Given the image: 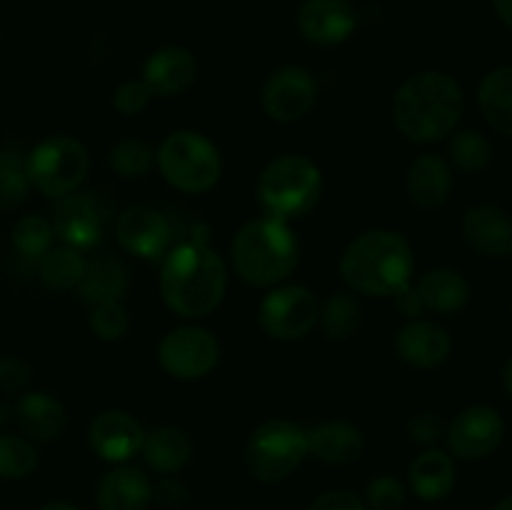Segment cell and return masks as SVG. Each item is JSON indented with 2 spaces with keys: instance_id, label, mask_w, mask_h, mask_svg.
<instances>
[{
  "instance_id": "1",
  "label": "cell",
  "mask_w": 512,
  "mask_h": 510,
  "mask_svg": "<svg viewBox=\"0 0 512 510\" xmlns=\"http://www.w3.org/2000/svg\"><path fill=\"white\" fill-rule=\"evenodd\" d=\"M228 290V268L205 238H188L170 245L160 263V295L180 318H205Z\"/></svg>"
},
{
  "instance_id": "2",
  "label": "cell",
  "mask_w": 512,
  "mask_h": 510,
  "mask_svg": "<svg viewBox=\"0 0 512 510\" xmlns=\"http://www.w3.org/2000/svg\"><path fill=\"white\" fill-rule=\"evenodd\" d=\"M465 115L463 85L443 70L410 75L393 95V123L405 140L433 145L448 140Z\"/></svg>"
},
{
  "instance_id": "3",
  "label": "cell",
  "mask_w": 512,
  "mask_h": 510,
  "mask_svg": "<svg viewBox=\"0 0 512 510\" xmlns=\"http://www.w3.org/2000/svg\"><path fill=\"white\" fill-rule=\"evenodd\" d=\"M415 270L413 245L398 230H365L340 255V275L353 293L393 298Z\"/></svg>"
},
{
  "instance_id": "4",
  "label": "cell",
  "mask_w": 512,
  "mask_h": 510,
  "mask_svg": "<svg viewBox=\"0 0 512 510\" xmlns=\"http://www.w3.org/2000/svg\"><path fill=\"white\" fill-rule=\"evenodd\" d=\"M230 260L243 283L275 288L298 268L300 243L285 220L253 218L243 223L230 243Z\"/></svg>"
},
{
  "instance_id": "5",
  "label": "cell",
  "mask_w": 512,
  "mask_h": 510,
  "mask_svg": "<svg viewBox=\"0 0 512 510\" xmlns=\"http://www.w3.org/2000/svg\"><path fill=\"white\" fill-rule=\"evenodd\" d=\"M323 195V173L305 155H280L270 160L255 185V198L268 218L290 223L308 215Z\"/></svg>"
},
{
  "instance_id": "6",
  "label": "cell",
  "mask_w": 512,
  "mask_h": 510,
  "mask_svg": "<svg viewBox=\"0 0 512 510\" xmlns=\"http://www.w3.org/2000/svg\"><path fill=\"white\" fill-rule=\"evenodd\" d=\"M155 165L165 183L190 195L213 190L223 173L220 150L195 130H173L155 150Z\"/></svg>"
},
{
  "instance_id": "7",
  "label": "cell",
  "mask_w": 512,
  "mask_h": 510,
  "mask_svg": "<svg viewBox=\"0 0 512 510\" xmlns=\"http://www.w3.org/2000/svg\"><path fill=\"white\" fill-rule=\"evenodd\" d=\"M308 455V430L285 418L260 423L245 443V465L260 483H280L290 478Z\"/></svg>"
},
{
  "instance_id": "8",
  "label": "cell",
  "mask_w": 512,
  "mask_h": 510,
  "mask_svg": "<svg viewBox=\"0 0 512 510\" xmlns=\"http://www.w3.org/2000/svg\"><path fill=\"white\" fill-rule=\"evenodd\" d=\"M88 170V150L70 135H50L25 155V175L30 188L50 200L80 190Z\"/></svg>"
},
{
  "instance_id": "9",
  "label": "cell",
  "mask_w": 512,
  "mask_h": 510,
  "mask_svg": "<svg viewBox=\"0 0 512 510\" xmlns=\"http://www.w3.org/2000/svg\"><path fill=\"white\" fill-rule=\"evenodd\" d=\"M110 215L113 210H110L108 198L95 190H75V193L53 200L50 223H53L55 238L60 243L83 253L103 240L110 225Z\"/></svg>"
},
{
  "instance_id": "10",
  "label": "cell",
  "mask_w": 512,
  "mask_h": 510,
  "mask_svg": "<svg viewBox=\"0 0 512 510\" xmlns=\"http://www.w3.org/2000/svg\"><path fill=\"white\" fill-rule=\"evenodd\" d=\"M320 303L305 285H275L258 305V325L273 340H300L318 325Z\"/></svg>"
},
{
  "instance_id": "11",
  "label": "cell",
  "mask_w": 512,
  "mask_h": 510,
  "mask_svg": "<svg viewBox=\"0 0 512 510\" xmlns=\"http://www.w3.org/2000/svg\"><path fill=\"white\" fill-rule=\"evenodd\" d=\"M220 343L210 330L198 325H180L163 335L158 345L160 368L175 380H200L215 370Z\"/></svg>"
},
{
  "instance_id": "12",
  "label": "cell",
  "mask_w": 512,
  "mask_h": 510,
  "mask_svg": "<svg viewBox=\"0 0 512 510\" xmlns=\"http://www.w3.org/2000/svg\"><path fill=\"white\" fill-rule=\"evenodd\" d=\"M443 438L455 460L490 458L505 440V420L493 405H468L445 425Z\"/></svg>"
},
{
  "instance_id": "13",
  "label": "cell",
  "mask_w": 512,
  "mask_h": 510,
  "mask_svg": "<svg viewBox=\"0 0 512 510\" xmlns=\"http://www.w3.org/2000/svg\"><path fill=\"white\" fill-rule=\"evenodd\" d=\"M260 103L275 123H298L318 103V80L303 65H283L265 80Z\"/></svg>"
},
{
  "instance_id": "14",
  "label": "cell",
  "mask_w": 512,
  "mask_h": 510,
  "mask_svg": "<svg viewBox=\"0 0 512 510\" xmlns=\"http://www.w3.org/2000/svg\"><path fill=\"white\" fill-rule=\"evenodd\" d=\"M115 240L135 258L163 260L173 245V230L160 210L150 205H130L115 220Z\"/></svg>"
},
{
  "instance_id": "15",
  "label": "cell",
  "mask_w": 512,
  "mask_h": 510,
  "mask_svg": "<svg viewBox=\"0 0 512 510\" xmlns=\"http://www.w3.org/2000/svg\"><path fill=\"white\" fill-rule=\"evenodd\" d=\"M295 23L308 43L333 48L355 33L358 10L350 0H303Z\"/></svg>"
},
{
  "instance_id": "16",
  "label": "cell",
  "mask_w": 512,
  "mask_h": 510,
  "mask_svg": "<svg viewBox=\"0 0 512 510\" xmlns=\"http://www.w3.org/2000/svg\"><path fill=\"white\" fill-rule=\"evenodd\" d=\"M145 440L143 425L125 410H105L95 415L88 428V445L108 463H128L140 453Z\"/></svg>"
},
{
  "instance_id": "17",
  "label": "cell",
  "mask_w": 512,
  "mask_h": 510,
  "mask_svg": "<svg viewBox=\"0 0 512 510\" xmlns=\"http://www.w3.org/2000/svg\"><path fill=\"white\" fill-rule=\"evenodd\" d=\"M463 238L483 258H512V215L493 203L473 205L460 220Z\"/></svg>"
},
{
  "instance_id": "18",
  "label": "cell",
  "mask_w": 512,
  "mask_h": 510,
  "mask_svg": "<svg viewBox=\"0 0 512 510\" xmlns=\"http://www.w3.org/2000/svg\"><path fill=\"white\" fill-rule=\"evenodd\" d=\"M453 338L440 323L428 318L408 320L395 335V353L415 370L440 368L450 358Z\"/></svg>"
},
{
  "instance_id": "19",
  "label": "cell",
  "mask_w": 512,
  "mask_h": 510,
  "mask_svg": "<svg viewBox=\"0 0 512 510\" xmlns=\"http://www.w3.org/2000/svg\"><path fill=\"white\" fill-rule=\"evenodd\" d=\"M195 80L198 63L183 45H165L150 53L143 65V83L148 85L153 98H180L193 88Z\"/></svg>"
},
{
  "instance_id": "20",
  "label": "cell",
  "mask_w": 512,
  "mask_h": 510,
  "mask_svg": "<svg viewBox=\"0 0 512 510\" xmlns=\"http://www.w3.org/2000/svg\"><path fill=\"white\" fill-rule=\"evenodd\" d=\"M150 500H153V483L138 465H115L100 475L95 485L98 510H148Z\"/></svg>"
},
{
  "instance_id": "21",
  "label": "cell",
  "mask_w": 512,
  "mask_h": 510,
  "mask_svg": "<svg viewBox=\"0 0 512 510\" xmlns=\"http://www.w3.org/2000/svg\"><path fill=\"white\" fill-rule=\"evenodd\" d=\"M405 190L410 200L423 210H435L448 203L453 193V168L443 155L423 153L408 165Z\"/></svg>"
},
{
  "instance_id": "22",
  "label": "cell",
  "mask_w": 512,
  "mask_h": 510,
  "mask_svg": "<svg viewBox=\"0 0 512 510\" xmlns=\"http://www.w3.org/2000/svg\"><path fill=\"white\" fill-rule=\"evenodd\" d=\"M13 418L18 428L33 440H55L65 430L68 413L55 395L45 390L23 393L13 405Z\"/></svg>"
},
{
  "instance_id": "23",
  "label": "cell",
  "mask_w": 512,
  "mask_h": 510,
  "mask_svg": "<svg viewBox=\"0 0 512 510\" xmlns=\"http://www.w3.org/2000/svg\"><path fill=\"white\" fill-rule=\"evenodd\" d=\"M458 470H455V458L448 450L428 448L410 463L408 485L420 500H443L453 493Z\"/></svg>"
},
{
  "instance_id": "24",
  "label": "cell",
  "mask_w": 512,
  "mask_h": 510,
  "mask_svg": "<svg viewBox=\"0 0 512 510\" xmlns=\"http://www.w3.org/2000/svg\"><path fill=\"white\" fill-rule=\"evenodd\" d=\"M425 313L453 315L470 303V283L455 268H430L415 283Z\"/></svg>"
},
{
  "instance_id": "25",
  "label": "cell",
  "mask_w": 512,
  "mask_h": 510,
  "mask_svg": "<svg viewBox=\"0 0 512 510\" xmlns=\"http://www.w3.org/2000/svg\"><path fill=\"white\" fill-rule=\"evenodd\" d=\"M193 438L178 425H160L145 433L143 453L145 465L160 475H175L193 458Z\"/></svg>"
},
{
  "instance_id": "26",
  "label": "cell",
  "mask_w": 512,
  "mask_h": 510,
  "mask_svg": "<svg viewBox=\"0 0 512 510\" xmlns=\"http://www.w3.org/2000/svg\"><path fill=\"white\" fill-rule=\"evenodd\" d=\"M310 455L328 465H348L358 460L365 450V438L360 428L345 420H330V423L315 425L308 430Z\"/></svg>"
},
{
  "instance_id": "27",
  "label": "cell",
  "mask_w": 512,
  "mask_h": 510,
  "mask_svg": "<svg viewBox=\"0 0 512 510\" xmlns=\"http://www.w3.org/2000/svg\"><path fill=\"white\" fill-rule=\"evenodd\" d=\"M130 285V270L115 255H98L85 260V273L78 283V295L88 305L120 300Z\"/></svg>"
},
{
  "instance_id": "28",
  "label": "cell",
  "mask_w": 512,
  "mask_h": 510,
  "mask_svg": "<svg viewBox=\"0 0 512 510\" xmlns=\"http://www.w3.org/2000/svg\"><path fill=\"white\" fill-rule=\"evenodd\" d=\"M478 108L495 133L512 140V65H498L483 75Z\"/></svg>"
},
{
  "instance_id": "29",
  "label": "cell",
  "mask_w": 512,
  "mask_h": 510,
  "mask_svg": "<svg viewBox=\"0 0 512 510\" xmlns=\"http://www.w3.org/2000/svg\"><path fill=\"white\" fill-rule=\"evenodd\" d=\"M83 273H85L83 253L70 248V245L50 248L48 253L38 258L40 283H43L48 290H55V293H65V290L78 288Z\"/></svg>"
},
{
  "instance_id": "30",
  "label": "cell",
  "mask_w": 512,
  "mask_h": 510,
  "mask_svg": "<svg viewBox=\"0 0 512 510\" xmlns=\"http://www.w3.org/2000/svg\"><path fill=\"white\" fill-rule=\"evenodd\" d=\"M450 168L460 173L478 175L490 168L493 163V143L488 135L478 128H458L448 138Z\"/></svg>"
},
{
  "instance_id": "31",
  "label": "cell",
  "mask_w": 512,
  "mask_h": 510,
  "mask_svg": "<svg viewBox=\"0 0 512 510\" xmlns=\"http://www.w3.org/2000/svg\"><path fill=\"white\" fill-rule=\"evenodd\" d=\"M318 323L330 340H348L360 328V303L350 290H338L320 305Z\"/></svg>"
},
{
  "instance_id": "32",
  "label": "cell",
  "mask_w": 512,
  "mask_h": 510,
  "mask_svg": "<svg viewBox=\"0 0 512 510\" xmlns=\"http://www.w3.org/2000/svg\"><path fill=\"white\" fill-rule=\"evenodd\" d=\"M108 165L120 178H145L155 168V148L140 138H123L110 148Z\"/></svg>"
},
{
  "instance_id": "33",
  "label": "cell",
  "mask_w": 512,
  "mask_h": 510,
  "mask_svg": "<svg viewBox=\"0 0 512 510\" xmlns=\"http://www.w3.org/2000/svg\"><path fill=\"white\" fill-rule=\"evenodd\" d=\"M10 240H13V248L18 250L23 258L38 260L40 255H45L53 248V223H50V218H45V215H23V218L13 225Z\"/></svg>"
},
{
  "instance_id": "34",
  "label": "cell",
  "mask_w": 512,
  "mask_h": 510,
  "mask_svg": "<svg viewBox=\"0 0 512 510\" xmlns=\"http://www.w3.org/2000/svg\"><path fill=\"white\" fill-rule=\"evenodd\" d=\"M30 193L28 175H25V158L18 150H0V210H15L25 203Z\"/></svg>"
},
{
  "instance_id": "35",
  "label": "cell",
  "mask_w": 512,
  "mask_h": 510,
  "mask_svg": "<svg viewBox=\"0 0 512 510\" xmlns=\"http://www.w3.org/2000/svg\"><path fill=\"white\" fill-rule=\"evenodd\" d=\"M38 468V450L30 440L20 435L0 433V478L20 480L28 478Z\"/></svg>"
},
{
  "instance_id": "36",
  "label": "cell",
  "mask_w": 512,
  "mask_h": 510,
  "mask_svg": "<svg viewBox=\"0 0 512 510\" xmlns=\"http://www.w3.org/2000/svg\"><path fill=\"white\" fill-rule=\"evenodd\" d=\"M88 328L95 338L105 340V343L120 340L130 330L128 308H125L120 300H108V303L90 305Z\"/></svg>"
},
{
  "instance_id": "37",
  "label": "cell",
  "mask_w": 512,
  "mask_h": 510,
  "mask_svg": "<svg viewBox=\"0 0 512 510\" xmlns=\"http://www.w3.org/2000/svg\"><path fill=\"white\" fill-rule=\"evenodd\" d=\"M408 498V488L395 475H378L365 490V508L370 510H400Z\"/></svg>"
},
{
  "instance_id": "38",
  "label": "cell",
  "mask_w": 512,
  "mask_h": 510,
  "mask_svg": "<svg viewBox=\"0 0 512 510\" xmlns=\"http://www.w3.org/2000/svg\"><path fill=\"white\" fill-rule=\"evenodd\" d=\"M150 100H153V93L143 80H125L113 93L115 110L123 115H140L143 110H148Z\"/></svg>"
},
{
  "instance_id": "39",
  "label": "cell",
  "mask_w": 512,
  "mask_h": 510,
  "mask_svg": "<svg viewBox=\"0 0 512 510\" xmlns=\"http://www.w3.org/2000/svg\"><path fill=\"white\" fill-rule=\"evenodd\" d=\"M445 435V423L438 413L433 410H420V413L410 415L408 420V438L410 443L418 445H433Z\"/></svg>"
},
{
  "instance_id": "40",
  "label": "cell",
  "mask_w": 512,
  "mask_h": 510,
  "mask_svg": "<svg viewBox=\"0 0 512 510\" xmlns=\"http://www.w3.org/2000/svg\"><path fill=\"white\" fill-rule=\"evenodd\" d=\"M308 510H368L365 500L353 490H325L320 493Z\"/></svg>"
},
{
  "instance_id": "41",
  "label": "cell",
  "mask_w": 512,
  "mask_h": 510,
  "mask_svg": "<svg viewBox=\"0 0 512 510\" xmlns=\"http://www.w3.org/2000/svg\"><path fill=\"white\" fill-rule=\"evenodd\" d=\"M188 498V488L178 478H173V475H163V480L153 485V500L163 505V508H180V505L188 503Z\"/></svg>"
},
{
  "instance_id": "42",
  "label": "cell",
  "mask_w": 512,
  "mask_h": 510,
  "mask_svg": "<svg viewBox=\"0 0 512 510\" xmlns=\"http://www.w3.org/2000/svg\"><path fill=\"white\" fill-rule=\"evenodd\" d=\"M30 370L18 358H0V388L8 393H20L28 385Z\"/></svg>"
},
{
  "instance_id": "43",
  "label": "cell",
  "mask_w": 512,
  "mask_h": 510,
  "mask_svg": "<svg viewBox=\"0 0 512 510\" xmlns=\"http://www.w3.org/2000/svg\"><path fill=\"white\" fill-rule=\"evenodd\" d=\"M393 298H395V308H398V313L405 315L408 320L423 318L425 315V305H423V300H420L418 290H415L413 283L403 285V288H400Z\"/></svg>"
},
{
  "instance_id": "44",
  "label": "cell",
  "mask_w": 512,
  "mask_h": 510,
  "mask_svg": "<svg viewBox=\"0 0 512 510\" xmlns=\"http://www.w3.org/2000/svg\"><path fill=\"white\" fill-rule=\"evenodd\" d=\"M493 10L500 23L512 30V0H493Z\"/></svg>"
},
{
  "instance_id": "45",
  "label": "cell",
  "mask_w": 512,
  "mask_h": 510,
  "mask_svg": "<svg viewBox=\"0 0 512 510\" xmlns=\"http://www.w3.org/2000/svg\"><path fill=\"white\" fill-rule=\"evenodd\" d=\"M500 378H503V388H505V393H508L510 398H512V355H510L508 360H505L503 373H500Z\"/></svg>"
},
{
  "instance_id": "46",
  "label": "cell",
  "mask_w": 512,
  "mask_h": 510,
  "mask_svg": "<svg viewBox=\"0 0 512 510\" xmlns=\"http://www.w3.org/2000/svg\"><path fill=\"white\" fill-rule=\"evenodd\" d=\"M40 510H80V508H75L73 503H65V500H55V503L43 505Z\"/></svg>"
},
{
  "instance_id": "47",
  "label": "cell",
  "mask_w": 512,
  "mask_h": 510,
  "mask_svg": "<svg viewBox=\"0 0 512 510\" xmlns=\"http://www.w3.org/2000/svg\"><path fill=\"white\" fill-rule=\"evenodd\" d=\"M490 510H512V493L505 495L503 500H498V503H495Z\"/></svg>"
},
{
  "instance_id": "48",
  "label": "cell",
  "mask_w": 512,
  "mask_h": 510,
  "mask_svg": "<svg viewBox=\"0 0 512 510\" xmlns=\"http://www.w3.org/2000/svg\"><path fill=\"white\" fill-rule=\"evenodd\" d=\"M8 413H10V410L5 408V405H0V425H3L5 420H8Z\"/></svg>"
}]
</instances>
